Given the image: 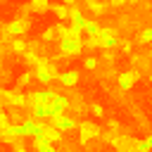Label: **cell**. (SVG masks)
<instances>
[{
    "instance_id": "cell-1",
    "label": "cell",
    "mask_w": 152,
    "mask_h": 152,
    "mask_svg": "<svg viewBox=\"0 0 152 152\" xmlns=\"http://www.w3.org/2000/svg\"><path fill=\"white\" fill-rule=\"evenodd\" d=\"M100 126L97 124H93V121H81L78 124V133H81V145H86L88 140H95V138H100Z\"/></svg>"
},
{
    "instance_id": "cell-2",
    "label": "cell",
    "mask_w": 152,
    "mask_h": 152,
    "mask_svg": "<svg viewBox=\"0 0 152 152\" xmlns=\"http://www.w3.org/2000/svg\"><path fill=\"white\" fill-rule=\"evenodd\" d=\"M28 28H31V19H26V17H19V19H14V21H10L5 31H7L10 36H24Z\"/></svg>"
},
{
    "instance_id": "cell-3",
    "label": "cell",
    "mask_w": 152,
    "mask_h": 152,
    "mask_svg": "<svg viewBox=\"0 0 152 152\" xmlns=\"http://www.w3.org/2000/svg\"><path fill=\"white\" fill-rule=\"evenodd\" d=\"M59 50L66 57H76L83 52V40H59Z\"/></svg>"
},
{
    "instance_id": "cell-4",
    "label": "cell",
    "mask_w": 152,
    "mask_h": 152,
    "mask_svg": "<svg viewBox=\"0 0 152 152\" xmlns=\"http://www.w3.org/2000/svg\"><path fill=\"white\" fill-rule=\"evenodd\" d=\"M95 33H97V38H100V48H114L116 40H119L112 28H97Z\"/></svg>"
},
{
    "instance_id": "cell-5",
    "label": "cell",
    "mask_w": 152,
    "mask_h": 152,
    "mask_svg": "<svg viewBox=\"0 0 152 152\" xmlns=\"http://www.w3.org/2000/svg\"><path fill=\"white\" fill-rule=\"evenodd\" d=\"M43 95L45 90H33V93H26V109L28 112H40V102H43Z\"/></svg>"
},
{
    "instance_id": "cell-6",
    "label": "cell",
    "mask_w": 152,
    "mask_h": 152,
    "mask_svg": "<svg viewBox=\"0 0 152 152\" xmlns=\"http://www.w3.org/2000/svg\"><path fill=\"white\" fill-rule=\"evenodd\" d=\"M138 78H140V71H138V69H131V71H126V74H119V76H116V81H119V86H121L124 90H128Z\"/></svg>"
},
{
    "instance_id": "cell-7",
    "label": "cell",
    "mask_w": 152,
    "mask_h": 152,
    "mask_svg": "<svg viewBox=\"0 0 152 152\" xmlns=\"http://www.w3.org/2000/svg\"><path fill=\"white\" fill-rule=\"evenodd\" d=\"M112 147H116V150H138V140L128 138V135H121V138H114Z\"/></svg>"
},
{
    "instance_id": "cell-8",
    "label": "cell",
    "mask_w": 152,
    "mask_h": 152,
    "mask_svg": "<svg viewBox=\"0 0 152 152\" xmlns=\"http://www.w3.org/2000/svg\"><path fill=\"white\" fill-rule=\"evenodd\" d=\"M57 81H59L62 86L71 88V86H76V83H78V71H64V74H59V76H57Z\"/></svg>"
},
{
    "instance_id": "cell-9",
    "label": "cell",
    "mask_w": 152,
    "mask_h": 152,
    "mask_svg": "<svg viewBox=\"0 0 152 152\" xmlns=\"http://www.w3.org/2000/svg\"><path fill=\"white\" fill-rule=\"evenodd\" d=\"M50 10L55 12V17H57L59 21L69 19V5H50Z\"/></svg>"
},
{
    "instance_id": "cell-10",
    "label": "cell",
    "mask_w": 152,
    "mask_h": 152,
    "mask_svg": "<svg viewBox=\"0 0 152 152\" xmlns=\"http://www.w3.org/2000/svg\"><path fill=\"white\" fill-rule=\"evenodd\" d=\"M28 10L31 12H45V10H50V0H31L28 2Z\"/></svg>"
},
{
    "instance_id": "cell-11",
    "label": "cell",
    "mask_w": 152,
    "mask_h": 152,
    "mask_svg": "<svg viewBox=\"0 0 152 152\" xmlns=\"http://www.w3.org/2000/svg\"><path fill=\"white\" fill-rule=\"evenodd\" d=\"M55 40H57V26L45 28V33H43V43H55Z\"/></svg>"
},
{
    "instance_id": "cell-12",
    "label": "cell",
    "mask_w": 152,
    "mask_h": 152,
    "mask_svg": "<svg viewBox=\"0 0 152 152\" xmlns=\"http://www.w3.org/2000/svg\"><path fill=\"white\" fill-rule=\"evenodd\" d=\"M12 50H14V52H24V50H26V43L21 40V36H14V40H12Z\"/></svg>"
},
{
    "instance_id": "cell-13",
    "label": "cell",
    "mask_w": 152,
    "mask_h": 152,
    "mask_svg": "<svg viewBox=\"0 0 152 152\" xmlns=\"http://www.w3.org/2000/svg\"><path fill=\"white\" fill-rule=\"evenodd\" d=\"M31 81H33V71H26V74H24V76L17 81V88H24V86H28Z\"/></svg>"
},
{
    "instance_id": "cell-14",
    "label": "cell",
    "mask_w": 152,
    "mask_h": 152,
    "mask_svg": "<svg viewBox=\"0 0 152 152\" xmlns=\"http://www.w3.org/2000/svg\"><path fill=\"white\" fill-rule=\"evenodd\" d=\"M114 138H116V133H107V131H100V140H102V142L112 145V142H114Z\"/></svg>"
},
{
    "instance_id": "cell-15",
    "label": "cell",
    "mask_w": 152,
    "mask_h": 152,
    "mask_svg": "<svg viewBox=\"0 0 152 152\" xmlns=\"http://www.w3.org/2000/svg\"><path fill=\"white\" fill-rule=\"evenodd\" d=\"M138 40H140V43H152V31H150V28L142 31V33L138 36Z\"/></svg>"
},
{
    "instance_id": "cell-16",
    "label": "cell",
    "mask_w": 152,
    "mask_h": 152,
    "mask_svg": "<svg viewBox=\"0 0 152 152\" xmlns=\"http://www.w3.org/2000/svg\"><path fill=\"white\" fill-rule=\"evenodd\" d=\"M83 64H86V69H95V66H97V59H95V57H86Z\"/></svg>"
},
{
    "instance_id": "cell-17",
    "label": "cell",
    "mask_w": 152,
    "mask_h": 152,
    "mask_svg": "<svg viewBox=\"0 0 152 152\" xmlns=\"http://www.w3.org/2000/svg\"><path fill=\"white\" fill-rule=\"evenodd\" d=\"M116 45H119L124 52H131V43H128V40H116Z\"/></svg>"
},
{
    "instance_id": "cell-18",
    "label": "cell",
    "mask_w": 152,
    "mask_h": 152,
    "mask_svg": "<svg viewBox=\"0 0 152 152\" xmlns=\"http://www.w3.org/2000/svg\"><path fill=\"white\" fill-rule=\"evenodd\" d=\"M90 112H93L95 116H102V107H100V104H93V107H90Z\"/></svg>"
},
{
    "instance_id": "cell-19",
    "label": "cell",
    "mask_w": 152,
    "mask_h": 152,
    "mask_svg": "<svg viewBox=\"0 0 152 152\" xmlns=\"http://www.w3.org/2000/svg\"><path fill=\"white\" fill-rule=\"evenodd\" d=\"M126 2H128V0H109L112 7H121V5H126Z\"/></svg>"
}]
</instances>
